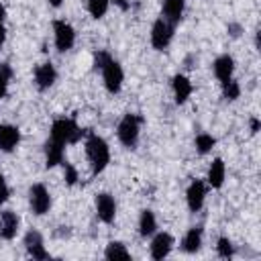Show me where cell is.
Masks as SVG:
<instances>
[{"mask_svg":"<svg viewBox=\"0 0 261 261\" xmlns=\"http://www.w3.org/2000/svg\"><path fill=\"white\" fill-rule=\"evenodd\" d=\"M86 157L90 161V167H92V175H98L106 169V165L110 163V147L108 143L96 135V133H88L86 135Z\"/></svg>","mask_w":261,"mask_h":261,"instance_id":"1","label":"cell"},{"mask_svg":"<svg viewBox=\"0 0 261 261\" xmlns=\"http://www.w3.org/2000/svg\"><path fill=\"white\" fill-rule=\"evenodd\" d=\"M88 135L86 128H82L73 118H55L51 124V135L49 139L61 143V145H73L82 141Z\"/></svg>","mask_w":261,"mask_h":261,"instance_id":"2","label":"cell"},{"mask_svg":"<svg viewBox=\"0 0 261 261\" xmlns=\"http://www.w3.org/2000/svg\"><path fill=\"white\" fill-rule=\"evenodd\" d=\"M141 122L143 118L139 114H124L116 126V135H118V141L126 147V149H135L137 143H139V135H141Z\"/></svg>","mask_w":261,"mask_h":261,"instance_id":"3","label":"cell"},{"mask_svg":"<svg viewBox=\"0 0 261 261\" xmlns=\"http://www.w3.org/2000/svg\"><path fill=\"white\" fill-rule=\"evenodd\" d=\"M173 33H175V24H171L169 20L159 16L151 27V45H153V49H157V51L167 49L171 39H173Z\"/></svg>","mask_w":261,"mask_h":261,"instance_id":"4","label":"cell"},{"mask_svg":"<svg viewBox=\"0 0 261 261\" xmlns=\"http://www.w3.org/2000/svg\"><path fill=\"white\" fill-rule=\"evenodd\" d=\"M102 80H104V86L110 94H118L120 88H122V82H124V71H122V65L118 61H114L112 57L102 65Z\"/></svg>","mask_w":261,"mask_h":261,"instance_id":"5","label":"cell"},{"mask_svg":"<svg viewBox=\"0 0 261 261\" xmlns=\"http://www.w3.org/2000/svg\"><path fill=\"white\" fill-rule=\"evenodd\" d=\"M29 206L37 216H43L51 208V194L43 184H33L29 188Z\"/></svg>","mask_w":261,"mask_h":261,"instance_id":"6","label":"cell"},{"mask_svg":"<svg viewBox=\"0 0 261 261\" xmlns=\"http://www.w3.org/2000/svg\"><path fill=\"white\" fill-rule=\"evenodd\" d=\"M53 39H55V47L57 51L65 53L73 47L75 43V31L67 20H53Z\"/></svg>","mask_w":261,"mask_h":261,"instance_id":"7","label":"cell"},{"mask_svg":"<svg viewBox=\"0 0 261 261\" xmlns=\"http://www.w3.org/2000/svg\"><path fill=\"white\" fill-rule=\"evenodd\" d=\"M173 245H175V241L169 232H153V239H151V245H149L151 259H155V261L165 259L171 253Z\"/></svg>","mask_w":261,"mask_h":261,"instance_id":"8","label":"cell"},{"mask_svg":"<svg viewBox=\"0 0 261 261\" xmlns=\"http://www.w3.org/2000/svg\"><path fill=\"white\" fill-rule=\"evenodd\" d=\"M24 249H27L29 257L39 259V261H43V259H49V257H51V255H49V251L45 249L43 234H41L39 230H35V228H31V230L24 234Z\"/></svg>","mask_w":261,"mask_h":261,"instance_id":"9","label":"cell"},{"mask_svg":"<svg viewBox=\"0 0 261 261\" xmlns=\"http://www.w3.org/2000/svg\"><path fill=\"white\" fill-rule=\"evenodd\" d=\"M204 200H206V184L202 179H192L186 190V202L190 212H198L204 206Z\"/></svg>","mask_w":261,"mask_h":261,"instance_id":"10","label":"cell"},{"mask_svg":"<svg viewBox=\"0 0 261 261\" xmlns=\"http://www.w3.org/2000/svg\"><path fill=\"white\" fill-rule=\"evenodd\" d=\"M96 214L104 224H110L116 216V202L108 192H100L96 196Z\"/></svg>","mask_w":261,"mask_h":261,"instance_id":"11","label":"cell"},{"mask_svg":"<svg viewBox=\"0 0 261 261\" xmlns=\"http://www.w3.org/2000/svg\"><path fill=\"white\" fill-rule=\"evenodd\" d=\"M18 228H20L18 214L12 212V210H2L0 212V239L12 241L18 234Z\"/></svg>","mask_w":261,"mask_h":261,"instance_id":"12","label":"cell"},{"mask_svg":"<svg viewBox=\"0 0 261 261\" xmlns=\"http://www.w3.org/2000/svg\"><path fill=\"white\" fill-rule=\"evenodd\" d=\"M55 80H57V71H55V67H53L51 61H45V63H41V65L35 67V86L41 92L49 90L55 84Z\"/></svg>","mask_w":261,"mask_h":261,"instance_id":"13","label":"cell"},{"mask_svg":"<svg viewBox=\"0 0 261 261\" xmlns=\"http://www.w3.org/2000/svg\"><path fill=\"white\" fill-rule=\"evenodd\" d=\"M212 69H214L216 80H218L220 84H224V82H228V80L232 77V73H234V59H232L228 53L218 55V57L214 59V63H212Z\"/></svg>","mask_w":261,"mask_h":261,"instance_id":"14","label":"cell"},{"mask_svg":"<svg viewBox=\"0 0 261 261\" xmlns=\"http://www.w3.org/2000/svg\"><path fill=\"white\" fill-rule=\"evenodd\" d=\"M20 143V130L14 124H0V151L10 153Z\"/></svg>","mask_w":261,"mask_h":261,"instance_id":"15","label":"cell"},{"mask_svg":"<svg viewBox=\"0 0 261 261\" xmlns=\"http://www.w3.org/2000/svg\"><path fill=\"white\" fill-rule=\"evenodd\" d=\"M171 90H173V98L177 104H184L188 102V98L192 96V82L184 75V73H177L171 77Z\"/></svg>","mask_w":261,"mask_h":261,"instance_id":"16","label":"cell"},{"mask_svg":"<svg viewBox=\"0 0 261 261\" xmlns=\"http://www.w3.org/2000/svg\"><path fill=\"white\" fill-rule=\"evenodd\" d=\"M224 177H226V165H224V161H222L220 157L212 159V163H210V167H208V175H206L208 186L214 188V190H218V188H222Z\"/></svg>","mask_w":261,"mask_h":261,"instance_id":"17","label":"cell"},{"mask_svg":"<svg viewBox=\"0 0 261 261\" xmlns=\"http://www.w3.org/2000/svg\"><path fill=\"white\" fill-rule=\"evenodd\" d=\"M184 8H186V0H163L161 16L171 24H177L184 16Z\"/></svg>","mask_w":261,"mask_h":261,"instance_id":"18","label":"cell"},{"mask_svg":"<svg viewBox=\"0 0 261 261\" xmlns=\"http://www.w3.org/2000/svg\"><path fill=\"white\" fill-rule=\"evenodd\" d=\"M202 237H204L202 226H192V228H188V232H186L184 239H181V251H184V253H196V251H200V247H202Z\"/></svg>","mask_w":261,"mask_h":261,"instance_id":"19","label":"cell"},{"mask_svg":"<svg viewBox=\"0 0 261 261\" xmlns=\"http://www.w3.org/2000/svg\"><path fill=\"white\" fill-rule=\"evenodd\" d=\"M63 151H65V145H61V143H57L53 139H47V143H45V165L47 167L61 165Z\"/></svg>","mask_w":261,"mask_h":261,"instance_id":"20","label":"cell"},{"mask_svg":"<svg viewBox=\"0 0 261 261\" xmlns=\"http://www.w3.org/2000/svg\"><path fill=\"white\" fill-rule=\"evenodd\" d=\"M153 232H157V218L153 214V210H143L139 216V234L141 237H153Z\"/></svg>","mask_w":261,"mask_h":261,"instance_id":"21","label":"cell"},{"mask_svg":"<svg viewBox=\"0 0 261 261\" xmlns=\"http://www.w3.org/2000/svg\"><path fill=\"white\" fill-rule=\"evenodd\" d=\"M104 257L106 259H130V251L126 249V245L124 243H120V241H112V243H108L106 245V249H104Z\"/></svg>","mask_w":261,"mask_h":261,"instance_id":"22","label":"cell"},{"mask_svg":"<svg viewBox=\"0 0 261 261\" xmlns=\"http://www.w3.org/2000/svg\"><path fill=\"white\" fill-rule=\"evenodd\" d=\"M196 151L200 153V155H206V153H210L212 151V147L216 145V139L212 137V135H208V133H200L198 137H196Z\"/></svg>","mask_w":261,"mask_h":261,"instance_id":"23","label":"cell"},{"mask_svg":"<svg viewBox=\"0 0 261 261\" xmlns=\"http://www.w3.org/2000/svg\"><path fill=\"white\" fill-rule=\"evenodd\" d=\"M86 6H88V12H90L92 18H102L108 12L110 0H88Z\"/></svg>","mask_w":261,"mask_h":261,"instance_id":"24","label":"cell"},{"mask_svg":"<svg viewBox=\"0 0 261 261\" xmlns=\"http://www.w3.org/2000/svg\"><path fill=\"white\" fill-rule=\"evenodd\" d=\"M239 96H241V86H239V82H237L234 77H230L228 82L222 84V98H224V100L232 102V100H237Z\"/></svg>","mask_w":261,"mask_h":261,"instance_id":"25","label":"cell"},{"mask_svg":"<svg viewBox=\"0 0 261 261\" xmlns=\"http://www.w3.org/2000/svg\"><path fill=\"white\" fill-rule=\"evenodd\" d=\"M216 253H218V257H222V259H230V257L234 255V245H232V241H230L228 237H220V239L216 241Z\"/></svg>","mask_w":261,"mask_h":261,"instance_id":"26","label":"cell"},{"mask_svg":"<svg viewBox=\"0 0 261 261\" xmlns=\"http://www.w3.org/2000/svg\"><path fill=\"white\" fill-rule=\"evenodd\" d=\"M12 77V67L8 63H0V100L6 96L8 92V84Z\"/></svg>","mask_w":261,"mask_h":261,"instance_id":"27","label":"cell"},{"mask_svg":"<svg viewBox=\"0 0 261 261\" xmlns=\"http://www.w3.org/2000/svg\"><path fill=\"white\" fill-rule=\"evenodd\" d=\"M61 165H63V177H65V184H67V186H75V184H77V171H75V167H73L71 163H67L65 159L61 161Z\"/></svg>","mask_w":261,"mask_h":261,"instance_id":"28","label":"cell"},{"mask_svg":"<svg viewBox=\"0 0 261 261\" xmlns=\"http://www.w3.org/2000/svg\"><path fill=\"white\" fill-rule=\"evenodd\" d=\"M108 59H110V53H108V51H96V53H94V67H96V69H102V65H104Z\"/></svg>","mask_w":261,"mask_h":261,"instance_id":"29","label":"cell"},{"mask_svg":"<svg viewBox=\"0 0 261 261\" xmlns=\"http://www.w3.org/2000/svg\"><path fill=\"white\" fill-rule=\"evenodd\" d=\"M8 196H10V190H8V184H6V179H4V175L0 173V206L8 200Z\"/></svg>","mask_w":261,"mask_h":261,"instance_id":"30","label":"cell"},{"mask_svg":"<svg viewBox=\"0 0 261 261\" xmlns=\"http://www.w3.org/2000/svg\"><path fill=\"white\" fill-rule=\"evenodd\" d=\"M228 33H230L232 37H239V35H241V27L234 24V22H230V24H228Z\"/></svg>","mask_w":261,"mask_h":261,"instance_id":"31","label":"cell"},{"mask_svg":"<svg viewBox=\"0 0 261 261\" xmlns=\"http://www.w3.org/2000/svg\"><path fill=\"white\" fill-rule=\"evenodd\" d=\"M259 126H261V124H259V118L253 116V118H251V133H253V135L259 133Z\"/></svg>","mask_w":261,"mask_h":261,"instance_id":"32","label":"cell"},{"mask_svg":"<svg viewBox=\"0 0 261 261\" xmlns=\"http://www.w3.org/2000/svg\"><path fill=\"white\" fill-rule=\"evenodd\" d=\"M112 2H114L120 10H128V6H130V4H128V0H112Z\"/></svg>","mask_w":261,"mask_h":261,"instance_id":"33","label":"cell"},{"mask_svg":"<svg viewBox=\"0 0 261 261\" xmlns=\"http://www.w3.org/2000/svg\"><path fill=\"white\" fill-rule=\"evenodd\" d=\"M4 41H6V29H4V24H0V47L4 45Z\"/></svg>","mask_w":261,"mask_h":261,"instance_id":"34","label":"cell"},{"mask_svg":"<svg viewBox=\"0 0 261 261\" xmlns=\"http://www.w3.org/2000/svg\"><path fill=\"white\" fill-rule=\"evenodd\" d=\"M4 18H6V8H4V4L0 2V24H4Z\"/></svg>","mask_w":261,"mask_h":261,"instance_id":"35","label":"cell"},{"mask_svg":"<svg viewBox=\"0 0 261 261\" xmlns=\"http://www.w3.org/2000/svg\"><path fill=\"white\" fill-rule=\"evenodd\" d=\"M47 2H49V4L53 6V8H59V6L63 4V0H47Z\"/></svg>","mask_w":261,"mask_h":261,"instance_id":"36","label":"cell"}]
</instances>
